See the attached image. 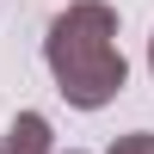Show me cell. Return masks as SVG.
Listing matches in <instances>:
<instances>
[{
  "label": "cell",
  "instance_id": "obj_1",
  "mask_svg": "<svg viewBox=\"0 0 154 154\" xmlns=\"http://www.w3.org/2000/svg\"><path fill=\"white\" fill-rule=\"evenodd\" d=\"M43 62H49V74H56L68 105H80V111L111 105L123 93V80H130L123 49H117V12L105 0H74L68 12L49 19Z\"/></svg>",
  "mask_w": 154,
  "mask_h": 154
},
{
  "label": "cell",
  "instance_id": "obj_2",
  "mask_svg": "<svg viewBox=\"0 0 154 154\" xmlns=\"http://www.w3.org/2000/svg\"><path fill=\"white\" fill-rule=\"evenodd\" d=\"M0 154H49V123L37 111H19L12 130H6V142H0Z\"/></svg>",
  "mask_w": 154,
  "mask_h": 154
},
{
  "label": "cell",
  "instance_id": "obj_3",
  "mask_svg": "<svg viewBox=\"0 0 154 154\" xmlns=\"http://www.w3.org/2000/svg\"><path fill=\"white\" fill-rule=\"evenodd\" d=\"M111 154H154V136H148V130H136V136H117V142H111Z\"/></svg>",
  "mask_w": 154,
  "mask_h": 154
},
{
  "label": "cell",
  "instance_id": "obj_4",
  "mask_svg": "<svg viewBox=\"0 0 154 154\" xmlns=\"http://www.w3.org/2000/svg\"><path fill=\"white\" fill-rule=\"evenodd\" d=\"M148 68H154V37H148Z\"/></svg>",
  "mask_w": 154,
  "mask_h": 154
}]
</instances>
